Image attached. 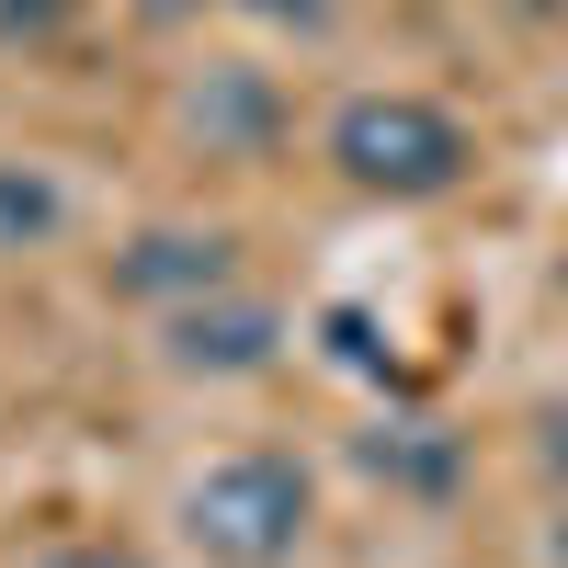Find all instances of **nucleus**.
Segmentation results:
<instances>
[{
	"instance_id": "obj_1",
	"label": "nucleus",
	"mask_w": 568,
	"mask_h": 568,
	"mask_svg": "<svg viewBox=\"0 0 568 568\" xmlns=\"http://www.w3.org/2000/svg\"><path fill=\"white\" fill-rule=\"evenodd\" d=\"M307 524H318V478L296 455H273V444L216 455L205 478L182 489V546L205 568H296Z\"/></svg>"
},
{
	"instance_id": "obj_2",
	"label": "nucleus",
	"mask_w": 568,
	"mask_h": 568,
	"mask_svg": "<svg viewBox=\"0 0 568 568\" xmlns=\"http://www.w3.org/2000/svg\"><path fill=\"white\" fill-rule=\"evenodd\" d=\"M466 160H478V136L444 103H420V91H353L329 114V171L375 205H433V194L466 182Z\"/></svg>"
},
{
	"instance_id": "obj_3",
	"label": "nucleus",
	"mask_w": 568,
	"mask_h": 568,
	"mask_svg": "<svg viewBox=\"0 0 568 568\" xmlns=\"http://www.w3.org/2000/svg\"><path fill=\"white\" fill-rule=\"evenodd\" d=\"M273 353H284V307H273V296L216 284V296L171 307V364H182V375H262Z\"/></svg>"
},
{
	"instance_id": "obj_4",
	"label": "nucleus",
	"mask_w": 568,
	"mask_h": 568,
	"mask_svg": "<svg viewBox=\"0 0 568 568\" xmlns=\"http://www.w3.org/2000/svg\"><path fill=\"white\" fill-rule=\"evenodd\" d=\"M216 284H240V240H227V227H149V240L114 262V296L194 307V296H216Z\"/></svg>"
},
{
	"instance_id": "obj_5",
	"label": "nucleus",
	"mask_w": 568,
	"mask_h": 568,
	"mask_svg": "<svg viewBox=\"0 0 568 568\" xmlns=\"http://www.w3.org/2000/svg\"><path fill=\"white\" fill-rule=\"evenodd\" d=\"M194 136H205V149H262V136H273V91H262V69H205V91H194Z\"/></svg>"
},
{
	"instance_id": "obj_6",
	"label": "nucleus",
	"mask_w": 568,
	"mask_h": 568,
	"mask_svg": "<svg viewBox=\"0 0 568 568\" xmlns=\"http://www.w3.org/2000/svg\"><path fill=\"white\" fill-rule=\"evenodd\" d=\"M34 227H58V194L34 171H0V240H34Z\"/></svg>"
},
{
	"instance_id": "obj_7",
	"label": "nucleus",
	"mask_w": 568,
	"mask_h": 568,
	"mask_svg": "<svg viewBox=\"0 0 568 568\" xmlns=\"http://www.w3.org/2000/svg\"><path fill=\"white\" fill-rule=\"evenodd\" d=\"M227 12H251V23H273V34H329L353 0H227Z\"/></svg>"
},
{
	"instance_id": "obj_8",
	"label": "nucleus",
	"mask_w": 568,
	"mask_h": 568,
	"mask_svg": "<svg viewBox=\"0 0 568 568\" xmlns=\"http://www.w3.org/2000/svg\"><path fill=\"white\" fill-rule=\"evenodd\" d=\"M535 466H546L557 500H568V398H546V409H535Z\"/></svg>"
},
{
	"instance_id": "obj_9",
	"label": "nucleus",
	"mask_w": 568,
	"mask_h": 568,
	"mask_svg": "<svg viewBox=\"0 0 568 568\" xmlns=\"http://www.w3.org/2000/svg\"><path fill=\"white\" fill-rule=\"evenodd\" d=\"M80 12V0H0V23H12V34H58Z\"/></svg>"
},
{
	"instance_id": "obj_10",
	"label": "nucleus",
	"mask_w": 568,
	"mask_h": 568,
	"mask_svg": "<svg viewBox=\"0 0 568 568\" xmlns=\"http://www.w3.org/2000/svg\"><path fill=\"white\" fill-rule=\"evenodd\" d=\"M500 12H524V23H568V0H500Z\"/></svg>"
},
{
	"instance_id": "obj_11",
	"label": "nucleus",
	"mask_w": 568,
	"mask_h": 568,
	"mask_svg": "<svg viewBox=\"0 0 568 568\" xmlns=\"http://www.w3.org/2000/svg\"><path fill=\"white\" fill-rule=\"evenodd\" d=\"M546 557H557V568H568V500H557V535H546Z\"/></svg>"
}]
</instances>
